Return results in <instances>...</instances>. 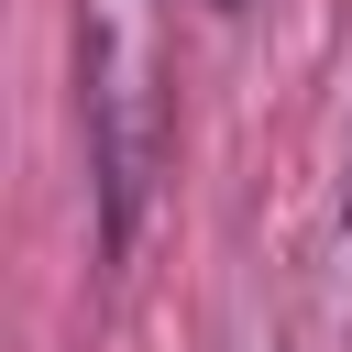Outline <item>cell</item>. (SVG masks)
Masks as SVG:
<instances>
[{"mask_svg": "<svg viewBox=\"0 0 352 352\" xmlns=\"http://www.w3.org/2000/svg\"><path fill=\"white\" fill-rule=\"evenodd\" d=\"M77 121H88V198L99 253H132L143 198L165 176V77L132 0H77Z\"/></svg>", "mask_w": 352, "mask_h": 352, "instance_id": "obj_1", "label": "cell"}, {"mask_svg": "<svg viewBox=\"0 0 352 352\" xmlns=\"http://www.w3.org/2000/svg\"><path fill=\"white\" fill-rule=\"evenodd\" d=\"M341 330H352V154H341Z\"/></svg>", "mask_w": 352, "mask_h": 352, "instance_id": "obj_2", "label": "cell"}, {"mask_svg": "<svg viewBox=\"0 0 352 352\" xmlns=\"http://www.w3.org/2000/svg\"><path fill=\"white\" fill-rule=\"evenodd\" d=\"M209 11H242V0H209Z\"/></svg>", "mask_w": 352, "mask_h": 352, "instance_id": "obj_3", "label": "cell"}]
</instances>
